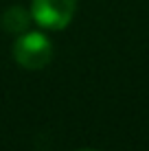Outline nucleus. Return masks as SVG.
<instances>
[{"mask_svg": "<svg viewBox=\"0 0 149 151\" xmlns=\"http://www.w3.org/2000/svg\"><path fill=\"white\" fill-rule=\"evenodd\" d=\"M2 29L7 33H13V35H20L29 29V22H31V13L22 7H9L7 11L2 13Z\"/></svg>", "mask_w": 149, "mask_h": 151, "instance_id": "nucleus-3", "label": "nucleus"}, {"mask_svg": "<svg viewBox=\"0 0 149 151\" xmlns=\"http://www.w3.org/2000/svg\"><path fill=\"white\" fill-rule=\"evenodd\" d=\"M79 151H94V149H79Z\"/></svg>", "mask_w": 149, "mask_h": 151, "instance_id": "nucleus-4", "label": "nucleus"}, {"mask_svg": "<svg viewBox=\"0 0 149 151\" xmlns=\"http://www.w3.org/2000/svg\"><path fill=\"white\" fill-rule=\"evenodd\" d=\"M11 55L22 68L40 70L53 57V44L44 33L24 31V33H20V37H15L13 46H11Z\"/></svg>", "mask_w": 149, "mask_h": 151, "instance_id": "nucleus-1", "label": "nucleus"}, {"mask_svg": "<svg viewBox=\"0 0 149 151\" xmlns=\"http://www.w3.org/2000/svg\"><path fill=\"white\" fill-rule=\"evenodd\" d=\"M77 0H31V18L42 29L61 31L70 24Z\"/></svg>", "mask_w": 149, "mask_h": 151, "instance_id": "nucleus-2", "label": "nucleus"}]
</instances>
